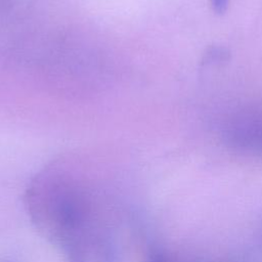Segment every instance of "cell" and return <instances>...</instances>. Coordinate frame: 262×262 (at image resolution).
Returning a JSON list of instances; mask_svg holds the SVG:
<instances>
[{"mask_svg": "<svg viewBox=\"0 0 262 262\" xmlns=\"http://www.w3.org/2000/svg\"><path fill=\"white\" fill-rule=\"evenodd\" d=\"M219 132L231 149L262 157V103L238 107L222 119Z\"/></svg>", "mask_w": 262, "mask_h": 262, "instance_id": "1", "label": "cell"}, {"mask_svg": "<svg viewBox=\"0 0 262 262\" xmlns=\"http://www.w3.org/2000/svg\"><path fill=\"white\" fill-rule=\"evenodd\" d=\"M45 196L47 213L54 227L68 238L78 236L87 222L86 203L79 192L72 188H58Z\"/></svg>", "mask_w": 262, "mask_h": 262, "instance_id": "2", "label": "cell"}, {"mask_svg": "<svg viewBox=\"0 0 262 262\" xmlns=\"http://www.w3.org/2000/svg\"><path fill=\"white\" fill-rule=\"evenodd\" d=\"M228 1L229 0H210V3L212 5L213 10L218 13L222 14L226 11L227 6H228Z\"/></svg>", "mask_w": 262, "mask_h": 262, "instance_id": "3", "label": "cell"}, {"mask_svg": "<svg viewBox=\"0 0 262 262\" xmlns=\"http://www.w3.org/2000/svg\"><path fill=\"white\" fill-rule=\"evenodd\" d=\"M147 262H178V261H175V260L171 259L169 256H167L164 253L156 252V253L150 255Z\"/></svg>", "mask_w": 262, "mask_h": 262, "instance_id": "4", "label": "cell"}, {"mask_svg": "<svg viewBox=\"0 0 262 262\" xmlns=\"http://www.w3.org/2000/svg\"><path fill=\"white\" fill-rule=\"evenodd\" d=\"M257 242L259 247L262 249V220L259 222V225L257 228Z\"/></svg>", "mask_w": 262, "mask_h": 262, "instance_id": "5", "label": "cell"}]
</instances>
